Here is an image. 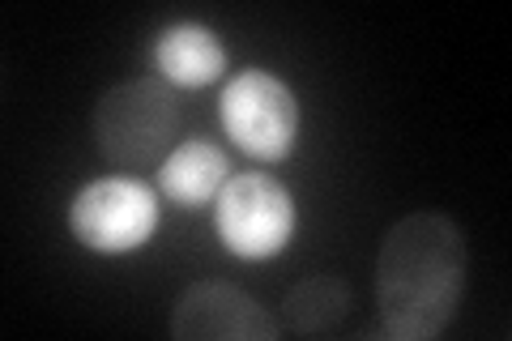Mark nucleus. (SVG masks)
<instances>
[{
  "label": "nucleus",
  "instance_id": "1",
  "mask_svg": "<svg viewBox=\"0 0 512 341\" xmlns=\"http://www.w3.org/2000/svg\"><path fill=\"white\" fill-rule=\"evenodd\" d=\"M466 269V235L448 214L423 209L393 222L376 261L380 329L393 341H436L461 307Z\"/></svg>",
  "mask_w": 512,
  "mask_h": 341
},
{
  "label": "nucleus",
  "instance_id": "2",
  "mask_svg": "<svg viewBox=\"0 0 512 341\" xmlns=\"http://www.w3.org/2000/svg\"><path fill=\"white\" fill-rule=\"evenodd\" d=\"M175 128H180V103L158 77L120 81L94 103V145L120 171H146L167 158Z\"/></svg>",
  "mask_w": 512,
  "mask_h": 341
},
{
  "label": "nucleus",
  "instance_id": "3",
  "mask_svg": "<svg viewBox=\"0 0 512 341\" xmlns=\"http://www.w3.org/2000/svg\"><path fill=\"white\" fill-rule=\"evenodd\" d=\"M214 205V231L235 261H274L278 252L291 248L299 209L274 175L239 171L222 184Z\"/></svg>",
  "mask_w": 512,
  "mask_h": 341
},
{
  "label": "nucleus",
  "instance_id": "4",
  "mask_svg": "<svg viewBox=\"0 0 512 341\" xmlns=\"http://www.w3.org/2000/svg\"><path fill=\"white\" fill-rule=\"evenodd\" d=\"M218 124L248 158L282 162L299 141V99L269 69H244L222 86Z\"/></svg>",
  "mask_w": 512,
  "mask_h": 341
},
{
  "label": "nucleus",
  "instance_id": "5",
  "mask_svg": "<svg viewBox=\"0 0 512 341\" xmlns=\"http://www.w3.org/2000/svg\"><path fill=\"white\" fill-rule=\"evenodd\" d=\"M69 231L82 248L99 256H124L146 248L158 231V197L154 188L128 175H103L73 192Z\"/></svg>",
  "mask_w": 512,
  "mask_h": 341
},
{
  "label": "nucleus",
  "instance_id": "6",
  "mask_svg": "<svg viewBox=\"0 0 512 341\" xmlns=\"http://www.w3.org/2000/svg\"><path fill=\"white\" fill-rule=\"evenodd\" d=\"M175 341H274L278 320L231 282H192L171 307Z\"/></svg>",
  "mask_w": 512,
  "mask_h": 341
},
{
  "label": "nucleus",
  "instance_id": "7",
  "mask_svg": "<svg viewBox=\"0 0 512 341\" xmlns=\"http://www.w3.org/2000/svg\"><path fill=\"white\" fill-rule=\"evenodd\" d=\"M150 64L167 86L201 90L227 73V43L205 22H171L150 43Z\"/></svg>",
  "mask_w": 512,
  "mask_h": 341
},
{
  "label": "nucleus",
  "instance_id": "8",
  "mask_svg": "<svg viewBox=\"0 0 512 341\" xmlns=\"http://www.w3.org/2000/svg\"><path fill=\"white\" fill-rule=\"evenodd\" d=\"M227 180H231L227 154H222V145L205 141V137L180 141L163 158V167H158V192H163L167 201L184 205V209L218 201V192H222V184H227Z\"/></svg>",
  "mask_w": 512,
  "mask_h": 341
},
{
  "label": "nucleus",
  "instance_id": "9",
  "mask_svg": "<svg viewBox=\"0 0 512 341\" xmlns=\"http://www.w3.org/2000/svg\"><path fill=\"white\" fill-rule=\"evenodd\" d=\"M350 312V286L338 273H308L286 290V324L299 337H325Z\"/></svg>",
  "mask_w": 512,
  "mask_h": 341
}]
</instances>
